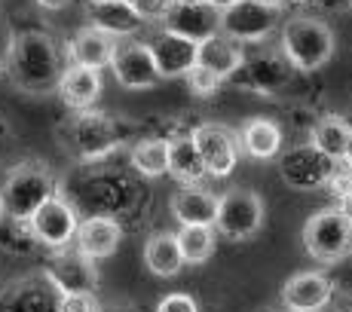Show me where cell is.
<instances>
[{
	"instance_id": "obj_39",
	"label": "cell",
	"mask_w": 352,
	"mask_h": 312,
	"mask_svg": "<svg viewBox=\"0 0 352 312\" xmlns=\"http://www.w3.org/2000/svg\"><path fill=\"white\" fill-rule=\"evenodd\" d=\"M208 3H214V6H218V10H227V6L239 3V0H208Z\"/></svg>"
},
{
	"instance_id": "obj_13",
	"label": "cell",
	"mask_w": 352,
	"mask_h": 312,
	"mask_svg": "<svg viewBox=\"0 0 352 312\" xmlns=\"http://www.w3.org/2000/svg\"><path fill=\"white\" fill-rule=\"evenodd\" d=\"M291 74H294V67L288 65L282 52H254V56H245V62L230 77V83L261 95H276L279 89H285Z\"/></svg>"
},
{
	"instance_id": "obj_18",
	"label": "cell",
	"mask_w": 352,
	"mask_h": 312,
	"mask_svg": "<svg viewBox=\"0 0 352 312\" xmlns=\"http://www.w3.org/2000/svg\"><path fill=\"white\" fill-rule=\"evenodd\" d=\"M86 22L92 28L111 34L113 40H123V37H135L141 28H144V19L132 10L129 0H89L86 6Z\"/></svg>"
},
{
	"instance_id": "obj_41",
	"label": "cell",
	"mask_w": 352,
	"mask_h": 312,
	"mask_svg": "<svg viewBox=\"0 0 352 312\" xmlns=\"http://www.w3.org/2000/svg\"><path fill=\"white\" fill-rule=\"evenodd\" d=\"M6 221V208H3V193H0V223Z\"/></svg>"
},
{
	"instance_id": "obj_15",
	"label": "cell",
	"mask_w": 352,
	"mask_h": 312,
	"mask_svg": "<svg viewBox=\"0 0 352 312\" xmlns=\"http://www.w3.org/2000/svg\"><path fill=\"white\" fill-rule=\"evenodd\" d=\"M334 282L331 276L309 269V273H297L282 285V307L288 312H324L334 303Z\"/></svg>"
},
{
	"instance_id": "obj_42",
	"label": "cell",
	"mask_w": 352,
	"mask_h": 312,
	"mask_svg": "<svg viewBox=\"0 0 352 312\" xmlns=\"http://www.w3.org/2000/svg\"><path fill=\"white\" fill-rule=\"evenodd\" d=\"M288 3H294V6H303V3H309V0H288Z\"/></svg>"
},
{
	"instance_id": "obj_14",
	"label": "cell",
	"mask_w": 352,
	"mask_h": 312,
	"mask_svg": "<svg viewBox=\"0 0 352 312\" xmlns=\"http://www.w3.org/2000/svg\"><path fill=\"white\" fill-rule=\"evenodd\" d=\"M153 52V62L162 80H175V77H187L196 65H199V43L181 37V34L160 28L153 31V37L147 40Z\"/></svg>"
},
{
	"instance_id": "obj_24",
	"label": "cell",
	"mask_w": 352,
	"mask_h": 312,
	"mask_svg": "<svg viewBox=\"0 0 352 312\" xmlns=\"http://www.w3.org/2000/svg\"><path fill=\"white\" fill-rule=\"evenodd\" d=\"M168 175L184 184H202L208 178V168L193 144V135H172L168 138Z\"/></svg>"
},
{
	"instance_id": "obj_20",
	"label": "cell",
	"mask_w": 352,
	"mask_h": 312,
	"mask_svg": "<svg viewBox=\"0 0 352 312\" xmlns=\"http://www.w3.org/2000/svg\"><path fill=\"white\" fill-rule=\"evenodd\" d=\"M123 242V227L120 221L107 218V214H92L80 223V233H77V251L86 254L89 260H104V257H113Z\"/></svg>"
},
{
	"instance_id": "obj_46",
	"label": "cell",
	"mask_w": 352,
	"mask_h": 312,
	"mask_svg": "<svg viewBox=\"0 0 352 312\" xmlns=\"http://www.w3.org/2000/svg\"><path fill=\"white\" fill-rule=\"evenodd\" d=\"M279 312H288V309H279Z\"/></svg>"
},
{
	"instance_id": "obj_34",
	"label": "cell",
	"mask_w": 352,
	"mask_h": 312,
	"mask_svg": "<svg viewBox=\"0 0 352 312\" xmlns=\"http://www.w3.org/2000/svg\"><path fill=\"white\" fill-rule=\"evenodd\" d=\"M328 190L337 196V199H343V196H349L352 193V168L349 166H337V172H334V178H331V184Z\"/></svg>"
},
{
	"instance_id": "obj_44",
	"label": "cell",
	"mask_w": 352,
	"mask_h": 312,
	"mask_svg": "<svg viewBox=\"0 0 352 312\" xmlns=\"http://www.w3.org/2000/svg\"><path fill=\"white\" fill-rule=\"evenodd\" d=\"M107 312H123V309H107Z\"/></svg>"
},
{
	"instance_id": "obj_19",
	"label": "cell",
	"mask_w": 352,
	"mask_h": 312,
	"mask_svg": "<svg viewBox=\"0 0 352 312\" xmlns=\"http://www.w3.org/2000/svg\"><path fill=\"white\" fill-rule=\"evenodd\" d=\"M46 276L58 285V291H96V260L80 254L77 245L56 251V260L46 267Z\"/></svg>"
},
{
	"instance_id": "obj_33",
	"label": "cell",
	"mask_w": 352,
	"mask_h": 312,
	"mask_svg": "<svg viewBox=\"0 0 352 312\" xmlns=\"http://www.w3.org/2000/svg\"><path fill=\"white\" fill-rule=\"evenodd\" d=\"M153 312H199V303H196L193 294L175 291V294H166V297H162Z\"/></svg>"
},
{
	"instance_id": "obj_11",
	"label": "cell",
	"mask_w": 352,
	"mask_h": 312,
	"mask_svg": "<svg viewBox=\"0 0 352 312\" xmlns=\"http://www.w3.org/2000/svg\"><path fill=\"white\" fill-rule=\"evenodd\" d=\"M62 291L46 276V269L10 282L0 291V312H58Z\"/></svg>"
},
{
	"instance_id": "obj_17",
	"label": "cell",
	"mask_w": 352,
	"mask_h": 312,
	"mask_svg": "<svg viewBox=\"0 0 352 312\" xmlns=\"http://www.w3.org/2000/svg\"><path fill=\"white\" fill-rule=\"evenodd\" d=\"M221 193L202 187V184H184L172 193L168 212L181 227H214L218 221Z\"/></svg>"
},
{
	"instance_id": "obj_10",
	"label": "cell",
	"mask_w": 352,
	"mask_h": 312,
	"mask_svg": "<svg viewBox=\"0 0 352 312\" xmlns=\"http://www.w3.org/2000/svg\"><path fill=\"white\" fill-rule=\"evenodd\" d=\"M111 74L129 92H147L162 80L147 40H138V37L117 40V49H113V58H111Z\"/></svg>"
},
{
	"instance_id": "obj_29",
	"label": "cell",
	"mask_w": 352,
	"mask_h": 312,
	"mask_svg": "<svg viewBox=\"0 0 352 312\" xmlns=\"http://www.w3.org/2000/svg\"><path fill=\"white\" fill-rule=\"evenodd\" d=\"M175 236H178L184 263H190V267L212 260L214 248H218V230L214 227H181Z\"/></svg>"
},
{
	"instance_id": "obj_3",
	"label": "cell",
	"mask_w": 352,
	"mask_h": 312,
	"mask_svg": "<svg viewBox=\"0 0 352 312\" xmlns=\"http://www.w3.org/2000/svg\"><path fill=\"white\" fill-rule=\"evenodd\" d=\"M0 193H3V208L6 218L12 221H31V214L50 199L56 190V178H52L50 166L40 159H28L19 162L6 181L0 184Z\"/></svg>"
},
{
	"instance_id": "obj_37",
	"label": "cell",
	"mask_w": 352,
	"mask_h": 312,
	"mask_svg": "<svg viewBox=\"0 0 352 312\" xmlns=\"http://www.w3.org/2000/svg\"><path fill=\"white\" fill-rule=\"evenodd\" d=\"M343 166L352 168V135H349V144H346V153H343Z\"/></svg>"
},
{
	"instance_id": "obj_31",
	"label": "cell",
	"mask_w": 352,
	"mask_h": 312,
	"mask_svg": "<svg viewBox=\"0 0 352 312\" xmlns=\"http://www.w3.org/2000/svg\"><path fill=\"white\" fill-rule=\"evenodd\" d=\"M58 312H104L96 291H65L58 300Z\"/></svg>"
},
{
	"instance_id": "obj_6",
	"label": "cell",
	"mask_w": 352,
	"mask_h": 312,
	"mask_svg": "<svg viewBox=\"0 0 352 312\" xmlns=\"http://www.w3.org/2000/svg\"><path fill=\"white\" fill-rule=\"evenodd\" d=\"M337 166L340 162L331 159L328 153H322L319 147L309 141V144H297L279 153L276 168H279V178L285 181V187L297 190V193H316L324 190L334 178Z\"/></svg>"
},
{
	"instance_id": "obj_16",
	"label": "cell",
	"mask_w": 352,
	"mask_h": 312,
	"mask_svg": "<svg viewBox=\"0 0 352 312\" xmlns=\"http://www.w3.org/2000/svg\"><path fill=\"white\" fill-rule=\"evenodd\" d=\"M221 12L214 3L208 0H196V3H172L168 16L162 19V28L181 34V37L202 43V40L221 34Z\"/></svg>"
},
{
	"instance_id": "obj_38",
	"label": "cell",
	"mask_w": 352,
	"mask_h": 312,
	"mask_svg": "<svg viewBox=\"0 0 352 312\" xmlns=\"http://www.w3.org/2000/svg\"><path fill=\"white\" fill-rule=\"evenodd\" d=\"M324 312H352V303H340V307H334V303H331Z\"/></svg>"
},
{
	"instance_id": "obj_1",
	"label": "cell",
	"mask_w": 352,
	"mask_h": 312,
	"mask_svg": "<svg viewBox=\"0 0 352 312\" xmlns=\"http://www.w3.org/2000/svg\"><path fill=\"white\" fill-rule=\"evenodd\" d=\"M6 71L10 80L28 95L58 92V80L65 74L62 52L56 40L43 31H19L12 34L6 49Z\"/></svg>"
},
{
	"instance_id": "obj_45",
	"label": "cell",
	"mask_w": 352,
	"mask_h": 312,
	"mask_svg": "<svg viewBox=\"0 0 352 312\" xmlns=\"http://www.w3.org/2000/svg\"><path fill=\"white\" fill-rule=\"evenodd\" d=\"M346 3H349V6H352V0H346Z\"/></svg>"
},
{
	"instance_id": "obj_9",
	"label": "cell",
	"mask_w": 352,
	"mask_h": 312,
	"mask_svg": "<svg viewBox=\"0 0 352 312\" xmlns=\"http://www.w3.org/2000/svg\"><path fill=\"white\" fill-rule=\"evenodd\" d=\"M282 28V10L267 6L261 0H239L221 12V34H227L236 43H263Z\"/></svg>"
},
{
	"instance_id": "obj_32",
	"label": "cell",
	"mask_w": 352,
	"mask_h": 312,
	"mask_svg": "<svg viewBox=\"0 0 352 312\" xmlns=\"http://www.w3.org/2000/svg\"><path fill=\"white\" fill-rule=\"evenodd\" d=\"M129 3L144 22H162L172 10V0H129Z\"/></svg>"
},
{
	"instance_id": "obj_35",
	"label": "cell",
	"mask_w": 352,
	"mask_h": 312,
	"mask_svg": "<svg viewBox=\"0 0 352 312\" xmlns=\"http://www.w3.org/2000/svg\"><path fill=\"white\" fill-rule=\"evenodd\" d=\"M34 3H37L40 10L56 12V10H65V6H71V0H34Z\"/></svg>"
},
{
	"instance_id": "obj_40",
	"label": "cell",
	"mask_w": 352,
	"mask_h": 312,
	"mask_svg": "<svg viewBox=\"0 0 352 312\" xmlns=\"http://www.w3.org/2000/svg\"><path fill=\"white\" fill-rule=\"evenodd\" d=\"M261 3H267V6H276V10H282V6H285L288 0H261Z\"/></svg>"
},
{
	"instance_id": "obj_25",
	"label": "cell",
	"mask_w": 352,
	"mask_h": 312,
	"mask_svg": "<svg viewBox=\"0 0 352 312\" xmlns=\"http://www.w3.org/2000/svg\"><path fill=\"white\" fill-rule=\"evenodd\" d=\"M144 267L151 269L157 279H175L181 269L187 267L184 254H181L178 236L175 233H153L144 242Z\"/></svg>"
},
{
	"instance_id": "obj_43",
	"label": "cell",
	"mask_w": 352,
	"mask_h": 312,
	"mask_svg": "<svg viewBox=\"0 0 352 312\" xmlns=\"http://www.w3.org/2000/svg\"><path fill=\"white\" fill-rule=\"evenodd\" d=\"M172 3H196V0H172Z\"/></svg>"
},
{
	"instance_id": "obj_8",
	"label": "cell",
	"mask_w": 352,
	"mask_h": 312,
	"mask_svg": "<svg viewBox=\"0 0 352 312\" xmlns=\"http://www.w3.org/2000/svg\"><path fill=\"white\" fill-rule=\"evenodd\" d=\"M31 233L37 239V245L50 248L52 254L56 251H65L77 242V233H80V214L71 202L65 199L62 193H52L37 212L31 214Z\"/></svg>"
},
{
	"instance_id": "obj_4",
	"label": "cell",
	"mask_w": 352,
	"mask_h": 312,
	"mask_svg": "<svg viewBox=\"0 0 352 312\" xmlns=\"http://www.w3.org/2000/svg\"><path fill=\"white\" fill-rule=\"evenodd\" d=\"M58 138H62L65 151L74 159H83V162L98 159V156L111 153L120 144L117 123L111 117H104V113L92 111V107L89 111H74V117L65 120Z\"/></svg>"
},
{
	"instance_id": "obj_2",
	"label": "cell",
	"mask_w": 352,
	"mask_h": 312,
	"mask_svg": "<svg viewBox=\"0 0 352 312\" xmlns=\"http://www.w3.org/2000/svg\"><path fill=\"white\" fill-rule=\"evenodd\" d=\"M337 49V37L328 22L316 16H291L279 28V52L294 71L313 74L331 62Z\"/></svg>"
},
{
	"instance_id": "obj_36",
	"label": "cell",
	"mask_w": 352,
	"mask_h": 312,
	"mask_svg": "<svg viewBox=\"0 0 352 312\" xmlns=\"http://www.w3.org/2000/svg\"><path fill=\"white\" fill-rule=\"evenodd\" d=\"M337 208H340V212L352 221V193H349V196H343V199H337Z\"/></svg>"
},
{
	"instance_id": "obj_26",
	"label": "cell",
	"mask_w": 352,
	"mask_h": 312,
	"mask_svg": "<svg viewBox=\"0 0 352 312\" xmlns=\"http://www.w3.org/2000/svg\"><path fill=\"white\" fill-rule=\"evenodd\" d=\"M242 62H245V49H242V43L230 40L227 34H214V37L199 43V65L212 67V71L224 80L233 77L242 67Z\"/></svg>"
},
{
	"instance_id": "obj_22",
	"label": "cell",
	"mask_w": 352,
	"mask_h": 312,
	"mask_svg": "<svg viewBox=\"0 0 352 312\" xmlns=\"http://www.w3.org/2000/svg\"><path fill=\"white\" fill-rule=\"evenodd\" d=\"M101 95V71L86 65H67L58 80V98L71 111H89Z\"/></svg>"
},
{
	"instance_id": "obj_12",
	"label": "cell",
	"mask_w": 352,
	"mask_h": 312,
	"mask_svg": "<svg viewBox=\"0 0 352 312\" xmlns=\"http://www.w3.org/2000/svg\"><path fill=\"white\" fill-rule=\"evenodd\" d=\"M190 135H193V144L199 151L202 162L208 168V178H227V175H233L239 153H242L239 135L218 123H202Z\"/></svg>"
},
{
	"instance_id": "obj_23",
	"label": "cell",
	"mask_w": 352,
	"mask_h": 312,
	"mask_svg": "<svg viewBox=\"0 0 352 312\" xmlns=\"http://www.w3.org/2000/svg\"><path fill=\"white\" fill-rule=\"evenodd\" d=\"M113 49H117V40L111 34L86 25L67 43V58H71V65H86V67H96V71H104V67H111Z\"/></svg>"
},
{
	"instance_id": "obj_27",
	"label": "cell",
	"mask_w": 352,
	"mask_h": 312,
	"mask_svg": "<svg viewBox=\"0 0 352 312\" xmlns=\"http://www.w3.org/2000/svg\"><path fill=\"white\" fill-rule=\"evenodd\" d=\"M129 162L144 178H162L168 175V138H141L129 151Z\"/></svg>"
},
{
	"instance_id": "obj_5",
	"label": "cell",
	"mask_w": 352,
	"mask_h": 312,
	"mask_svg": "<svg viewBox=\"0 0 352 312\" xmlns=\"http://www.w3.org/2000/svg\"><path fill=\"white\" fill-rule=\"evenodd\" d=\"M307 254L322 267L340 263L352 254V221L340 208H319L303 227Z\"/></svg>"
},
{
	"instance_id": "obj_7",
	"label": "cell",
	"mask_w": 352,
	"mask_h": 312,
	"mask_svg": "<svg viewBox=\"0 0 352 312\" xmlns=\"http://www.w3.org/2000/svg\"><path fill=\"white\" fill-rule=\"evenodd\" d=\"M263 214H267V208H263V199L254 190H245V187L227 190V193H221L214 230L227 242H248L261 233Z\"/></svg>"
},
{
	"instance_id": "obj_21",
	"label": "cell",
	"mask_w": 352,
	"mask_h": 312,
	"mask_svg": "<svg viewBox=\"0 0 352 312\" xmlns=\"http://www.w3.org/2000/svg\"><path fill=\"white\" fill-rule=\"evenodd\" d=\"M236 135H239L242 153L252 156V159H257V162H273V159H279L282 151H285V147H282V141H285L282 138V126L270 117L245 120Z\"/></svg>"
},
{
	"instance_id": "obj_30",
	"label": "cell",
	"mask_w": 352,
	"mask_h": 312,
	"mask_svg": "<svg viewBox=\"0 0 352 312\" xmlns=\"http://www.w3.org/2000/svg\"><path fill=\"white\" fill-rule=\"evenodd\" d=\"M184 80H187V89H190L193 95H199V98H212V95L227 83L224 77H218V74H214L212 67H206V65H196Z\"/></svg>"
},
{
	"instance_id": "obj_28",
	"label": "cell",
	"mask_w": 352,
	"mask_h": 312,
	"mask_svg": "<svg viewBox=\"0 0 352 312\" xmlns=\"http://www.w3.org/2000/svg\"><path fill=\"white\" fill-rule=\"evenodd\" d=\"M349 135H352V126L346 123L343 117L337 113H324L319 117V123L313 126V144L319 147L322 153H328L331 159L343 162V153H346V144H349Z\"/></svg>"
}]
</instances>
